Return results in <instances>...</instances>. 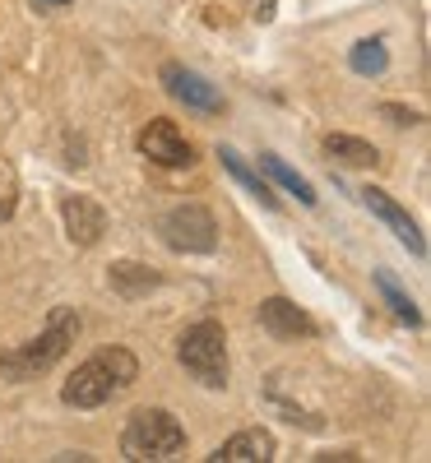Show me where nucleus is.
<instances>
[{"label":"nucleus","mask_w":431,"mask_h":463,"mask_svg":"<svg viewBox=\"0 0 431 463\" xmlns=\"http://www.w3.org/2000/svg\"><path fill=\"white\" fill-rule=\"evenodd\" d=\"M139 380V362L130 347H98L93 357H84L74 366V375L61 384V399L70 408H102L116 394H126Z\"/></svg>","instance_id":"1"},{"label":"nucleus","mask_w":431,"mask_h":463,"mask_svg":"<svg viewBox=\"0 0 431 463\" xmlns=\"http://www.w3.org/2000/svg\"><path fill=\"white\" fill-rule=\"evenodd\" d=\"M74 338H80V316H74L70 306H56L43 334L28 338V343H14V347H5V353H0V375L14 380V384L47 375V371L70 353Z\"/></svg>","instance_id":"2"},{"label":"nucleus","mask_w":431,"mask_h":463,"mask_svg":"<svg viewBox=\"0 0 431 463\" xmlns=\"http://www.w3.org/2000/svg\"><path fill=\"white\" fill-rule=\"evenodd\" d=\"M121 454L130 463H163L186 454V427L168 408H139L130 412L126 431H121Z\"/></svg>","instance_id":"3"},{"label":"nucleus","mask_w":431,"mask_h":463,"mask_svg":"<svg viewBox=\"0 0 431 463\" xmlns=\"http://www.w3.org/2000/svg\"><path fill=\"white\" fill-rule=\"evenodd\" d=\"M177 362L186 366V375L205 390H227V334L218 320H200L190 325L177 343Z\"/></svg>","instance_id":"4"},{"label":"nucleus","mask_w":431,"mask_h":463,"mask_svg":"<svg viewBox=\"0 0 431 463\" xmlns=\"http://www.w3.org/2000/svg\"><path fill=\"white\" fill-rule=\"evenodd\" d=\"M158 237L177 255H209L218 250V222L205 204H177L158 218Z\"/></svg>","instance_id":"5"},{"label":"nucleus","mask_w":431,"mask_h":463,"mask_svg":"<svg viewBox=\"0 0 431 463\" xmlns=\"http://www.w3.org/2000/svg\"><path fill=\"white\" fill-rule=\"evenodd\" d=\"M139 153H144L148 163H158V167H190L195 163L190 139L181 135L177 121H168V116H158V121H148L139 130Z\"/></svg>","instance_id":"6"},{"label":"nucleus","mask_w":431,"mask_h":463,"mask_svg":"<svg viewBox=\"0 0 431 463\" xmlns=\"http://www.w3.org/2000/svg\"><path fill=\"white\" fill-rule=\"evenodd\" d=\"M163 84H168V93L177 98V102H186L190 111H223V93L205 80V74H195V70H186L181 61H168L163 65Z\"/></svg>","instance_id":"7"},{"label":"nucleus","mask_w":431,"mask_h":463,"mask_svg":"<svg viewBox=\"0 0 431 463\" xmlns=\"http://www.w3.org/2000/svg\"><path fill=\"white\" fill-rule=\"evenodd\" d=\"M260 329H264L269 338H279V343H297V338L316 334V320H311L297 301L269 297V301H260Z\"/></svg>","instance_id":"8"},{"label":"nucleus","mask_w":431,"mask_h":463,"mask_svg":"<svg viewBox=\"0 0 431 463\" xmlns=\"http://www.w3.org/2000/svg\"><path fill=\"white\" fill-rule=\"evenodd\" d=\"M362 204H367V209H371V213H376V218L389 227V232H395V237H399V241H404V246H408L417 260L426 255V237L417 232V222L408 218V209H399L395 200H389V190H380V185H367V190H362Z\"/></svg>","instance_id":"9"},{"label":"nucleus","mask_w":431,"mask_h":463,"mask_svg":"<svg viewBox=\"0 0 431 463\" xmlns=\"http://www.w3.org/2000/svg\"><path fill=\"white\" fill-rule=\"evenodd\" d=\"M61 218H65V237L74 246H98L102 232H107V213L89 195H65L61 200Z\"/></svg>","instance_id":"10"},{"label":"nucleus","mask_w":431,"mask_h":463,"mask_svg":"<svg viewBox=\"0 0 431 463\" xmlns=\"http://www.w3.org/2000/svg\"><path fill=\"white\" fill-rule=\"evenodd\" d=\"M209 458H214V463H264V458H273V436H269L264 427L237 431L232 440H223Z\"/></svg>","instance_id":"11"},{"label":"nucleus","mask_w":431,"mask_h":463,"mask_svg":"<svg viewBox=\"0 0 431 463\" xmlns=\"http://www.w3.org/2000/svg\"><path fill=\"white\" fill-rule=\"evenodd\" d=\"M218 163H223V172H232V181H242L246 190H251V195L264 204V209H279V195H273V190H269V181L242 158V153L237 148H218Z\"/></svg>","instance_id":"12"},{"label":"nucleus","mask_w":431,"mask_h":463,"mask_svg":"<svg viewBox=\"0 0 431 463\" xmlns=\"http://www.w3.org/2000/svg\"><path fill=\"white\" fill-rule=\"evenodd\" d=\"M107 279H111V292H116V297H126V301H135V297H144L148 288H158V283H163L148 264H135V260L111 264V274H107Z\"/></svg>","instance_id":"13"},{"label":"nucleus","mask_w":431,"mask_h":463,"mask_svg":"<svg viewBox=\"0 0 431 463\" xmlns=\"http://www.w3.org/2000/svg\"><path fill=\"white\" fill-rule=\"evenodd\" d=\"M325 153H330V158H339V163H348V167H376L380 163L376 144H367L358 135H325Z\"/></svg>","instance_id":"14"},{"label":"nucleus","mask_w":431,"mask_h":463,"mask_svg":"<svg viewBox=\"0 0 431 463\" xmlns=\"http://www.w3.org/2000/svg\"><path fill=\"white\" fill-rule=\"evenodd\" d=\"M260 167H264V172H269L273 181H279V185L288 190V195H297V200H302L306 209L316 204V190H311V181H306V176H297V172H292V167H288V163L279 158V153H260Z\"/></svg>","instance_id":"15"},{"label":"nucleus","mask_w":431,"mask_h":463,"mask_svg":"<svg viewBox=\"0 0 431 463\" xmlns=\"http://www.w3.org/2000/svg\"><path fill=\"white\" fill-rule=\"evenodd\" d=\"M376 288H380V297H385V306H389V311H395L404 325H422V311H417V306H413V297L395 283V274H385V269H376Z\"/></svg>","instance_id":"16"},{"label":"nucleus","mask_w":431,"mask_h":463,"mask_svg":"<svg viewBox=\"0 0 431 463\" xmlns=\"http://www.w3.org/2000/svg\"><path fill=\"white\" fill-rule=\"evenodd\" d=\"M348 65L371 80V74H385V70H389V52H385L380 37H367V43H358V47L348 52Z\"/></svg>","instance_id":"17"},{"label":"nucleus","mask_w":431,"mask_h":463,"mask_svg":"<svg viewBox=\"0 0 431 463\" xmlns=\"http://www.w3.org/2000/svg\"><path fill=\"white\" fill-rule=\"evenodd\" d=\"M380 116H385L389 126H422V111H413V107H395V102H385Z\"/></svg>","instance_id":"18"},{"label":"nucleus","mask_w":431,"mask_h":463,"mask_svg":"<svg viewBox=\"0 0 431 463\" xmlns=\"http://www.w3.org/2000/svg\"><path fill=\"white\" fill-rule=\"evenodd\" d=\"M14 218V195L10 190H0V222H10Z\"/></svg>","instance_id":"19"},{"label":"nucleus","mask_w":431,"mask_h":463,"mask_svg":"<svg viewBox=\"0 0 431 463\" xmlns=\"http://www.w3.org/2000/svg\"><path fill=\"white\" fill-rule=\"evenodd\" d=\"M70 0H33V10H65Z\"/></svg>","instance_id":"20"}]
</instances>
